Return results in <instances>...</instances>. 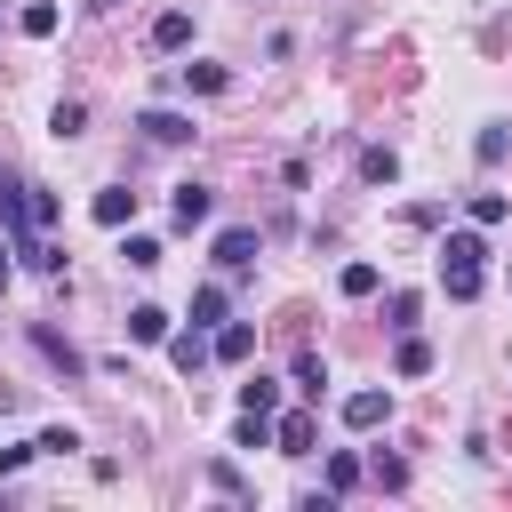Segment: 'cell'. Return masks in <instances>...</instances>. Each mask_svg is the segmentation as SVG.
<instances>
[{"label": "cell", "instance_id": "cell-32", "mask_svg": "<svg viewBox=\"0 0 512 512\" xmlns=\"http://www.w3.org/2000/svg\"><path fill=\"white\" fill-rule=\"evenodd\" d=\"M368 480H376V488H392V496H400V488H408V464H400V456H376V464H368Z\"/></svg>", "mask_w": 512, "mask_h": 512}, {"label": "cell", "instance_id": "cell-19", "mask_svg": "<svg viewBox=\"0 0 512 512\" xmlns=\"http://www.w3.org/2000/svg\"><path fill=\"white\" fill-rule=\"evenodd\" d=\"M24 208H32V232H48V224L64 216V200H56L48 184H24Z\"/></svg>", "mask_w": 512, "mask_h": 512}, {"label": "cell", "instance_id": "cell-14", "mask_svg": "<svg viewBox=\"0 0 512 512\" xmlns=\"http://www.w3.org/2000/svg\"><path fill=\"white\" fill-rule=\"evenodd\" d=\"M440 288H448V304H472L480 296V264H440Z\"/></svg>", "mask_w": 512, "mask_h": 512}, {"label": "cell", "instance_id": "cell-16", "mask_svg": "<svg viewBox=\"0 0 512 512\" xmlns=\"http://www.w3.org/2000/svg\"><path fill=\"white\" fill-rule=\"evenodd\" d=\"M360 480H368V464H360L352 448H336V456H328V488H336V496H352Z\"/></svg>", "mask_w": 512, "mask_h": 512}, {"label": "cell", "instance_id": "cell-35", "mask_svg": "<svg viewBox=\"0 0 512 512\" xmlns=\"http://www.w3.org/2000/svg\"><path fill=\"white\" fill-rule=\"evenodd\" d=\"M8 272H16V264H8V232H0V288H8Z\"/></svg>", "mask_w": 512, "mask_h": 512}, {"label": "cell", "instance_id": "cell-9", "mask_svg": "<svg viewBox=\"0 0 512 512\" xmlns=\"http://www.w3.org/2000/svg\"><path fill=\"white\" fill-rule=\"evenodd\" d=\"M0 232L24 240L32 232V208H24V176H0Z\"/></svg>", "mask_w": 512, "mask_h": 512}, {"label": "cell", "instance_id": "cell-6", "mask_svg": "<svg viewBox=\"0 0 512 512\" xmlns=\"http://www.w3.org/2000/svg\"><path fill=\"white\" fill-rule=\"evenodd\" d=\"M256 256H264L256 224H224V232H216V264H232V272H240V264H256Z\"/></svg>", "mask_w": 512, "mask_h": 512}, {"label": "cell", "instance_id": "cell-30", "mask_svg": "<svg viewBox=\"0 0 512 512\" xmlns=\"http://www.w3.org/2000/svg\"><path fill=\"white\" fill-rule=\"evenodd\" d=\"M208 480H216L232 504H248V480H240V464H232V456H208Z\"/></svg>", "mask_w": 512, "mask_h": 512}, {"label": "cell", "instance_id": "cell-2", "mask_svg": "<svg viewBox=\"0 0 512 512\" xmlns=\"http://www.w3.org/2000/svg\"><path fill=\"white\" fill-rule=\"evenodd\" d=\"M168 360H176L184 376H200V368L216 360V344H208V328H168Z\"/></svg>", "mask_w": 512, "mask_h": 512}, {"label": "cell", "instance_id": "cell-8", "mask_svg": "<svg viewBox=\"0 0 512 512\" xmlns=\"http://www.w3.org/2000/svg\"><path fill=\"white\" fill-rule=\"evenodd\" d=\"M88 216H96V224H112V232H120V224H136V192H128V184H104V192L88 200Z\"/></svg>", "mask_w": 512, "mask_h": 512}, {"label": "cell", "instance_id": "cell-29", "mask_svg": "<svg viewBox=\"0 0 512 512\" xmlns=\"http://www.w3.org/2000/svg\"><path fill=\"white\" fill-rule=\"evenodd\" d=\"M80 448V432L72 424H48V432H32V456H72Z\"/></svg>", "mask_w": 512, "mask_h": 512}, {"label": "cell", "instance_id": "cell-15", "mask_svg": "<svg viewBox=\"0 0 512 512\" xmlns=\"http://www.w3.org/2000/svg\"><path fill=\"white\" fill-rule=\"evenodd\" d=\"M128 336H136V344H168V312H160V304H136V312H128Z\"/></svg>", "mask_w": 512, "mask_h": 512}, {"label": "cell", "instance_id": "cell-26", "mask_svg": "<svg viewBox=\"0 0 512 512\" xmlns=\"http://www.w3.org/2000/svg\"><path fill=\"white\" fill-rule=\"evenodd\" d=\"M120 264L152 272V264H160V240H152V232H128V240H120Z\"/></svg>", "mask_w": 512, "mask_h": 512}, {"label": "cell", "instance_id": "cell-10", "mask_svg": "<svg viewBox=\"0 0 512 512\" xmlns=\"http://www.w3.org/2000/svg\"><path fill=\"white\" fill-rule=\"evenodd\" d=\"M56 24H64L56 0H24V8H16V32H24V40H56Z\"/></svg>", "mask_w": 512, "mask_h": 512}, {"label": "cell", "instance_id": "cell-27", "mask_svg": "<svg viewBox=\"0 0 512 512\" xmlns=\"http://www.w3.org/2000/svg\"><path fill=\"white\" fill-rule=\"evenodd\" d=\"M296 392H304V400H320V392H328V360H320V352H304V360H296Z\"/></svg>", "mask_w": 512, "mask_h": 512}, {"label": "cell", "instance_id": "cell-11", "mask_svg": "<svg viewBox=\"0 0 512 512\" xmlns=\"http://www.w3.org/2000/svg\"><path fill=\"white\" fill-rule=\"evenodd\" d=\"M152 48H160V56L192 48V16H184V8H160V16H152Z\"/></svg>", "mask_w": 512, "mask_h": 512}, {"label": "cell", "instance_id": "cell-17", "mask_svg": "<svg viewBox=\"0 0 512 512\" xmlns=\"http://www.w3.org/2000/svg\"><path fill=\"white\" fill-rule=\"evenodd\" d=\"M184 88H192V96H224L232 72H224V64H184Z\"/></svg>", "mask_w": 512, "mask_h": 512}, {"label": "cell", "instance_id": "cell-24", "mask_svg": "<svg viewBox=\"0 0 512 512\" xmlns=\"http://www.w3.org/2000/svg\"><path fill=\"white\" fill-rule=\"evenodd\" d=\"M240 408H248V416H272V408H280V384H272V376H248V384H240Z\"/></svg>", "mask_w": 512, "mask_h": 512}, {"label": "cell", "instance_id": "cell-23", "mask_svg": "<svg viewBox=\"0 0 512 512\" xmlns=\"http://www.w3.org/2000/svg\"><path fill=\"white\" fill-rule=\"evenodd\" d=\"M392 368H400V376H424V368H432V344L408 328V336H400V352H392Z\"/></svg>", "mask_w": 512, "mask_h": 512}, {"label": "cell", "instance_id": "cell-3", "mask_svg": "<svg viewBox=\"0 0 512 512\" xmlns=\"http://www.w3.org/2000/svg\"><path fill=\"white\" fill-rule=\"evenodd\" d=\"M384 416H392V392H384V384H368V392H344V424H352V432H376Z\"/></svg>", "mask_w": 512, "mask_h": 512}, {"label": "cell", "instance_id": "cell-33", "mask_svg": "<svg viewBox=\"0 0 512 512\" xmlns=\"http://www.w3.org/2000/svg\"><path fill=\"white\" fill-rule=\"evenodd\" d=\"M384 312H392V328H400V336H408V328H416V296H408V288H400V296H392V304H384Z\"/></svg>", "mask_w": 512, "mask_h": 512}, {"label": "cell", "instance_id": "cell-28", "mask_svg": "<svg viewBox=\"0 0 512 512\" xmlns=\"http://www.w3.org/2000/svg\"><path fill=\"white\" fill-rule=\"evenodd\" d=\"M232 448H272V416H248V408H240V424H232Z\"/></svg>", "mask_w": 512, "mask_h": 512}, {"label": "cell", "instance_id": "cell-12", "mask_svg": "<svg viewBox=\"0 0 512 512\" xmlns=\"http://www.w3.org/2000/svg\"><path fill=\"white\" fill-rule=\"evenodd\" d=\"M440 264H488V240H480V224H472V232H448V240H440Z\"/></svg>", "mask_w": 512, "mask_h": 512}, {"label": "cell", "instance_id": "cell-25", "mask_svg": "<svg viewBox=\"0 0 512 512\" xmlns=\"http://www.w3.org/2000/svg\"><path fill=\"white\" fill-rule=\"evenodd\" d=\"M48 128H56V136H64V144H72V136H80V128H88V104H80V96H64V104H56V112H48Z\"/></svg>", "mask_w": 512, "mask_h": 512}, {"label": "cell", "instance_id": "cell-4", "mask_svg": "<svg viewBox=\"0 0 512 512\" xmlns=\"http://www.w3.org/2000/svg\"><path fill=\"white\" fill-rule=\"evenodd\" d=\"M136 128H144V144H168V152H176V144H192V136H200V128H192V112H144V120H136Z\"/></svg>", "mask_w": 512, "mask_h": 512}, {"label": "cell", "instance_id": "cell-20", "mask_svg": "<svg viewBox=\"0 0 512 512\" xmlns=\"http://www.w3.org/2000/svg\"><path fill=\"white\" fill-rule=\"evenodd\" d=\"M464 216L488 232V224H504V216H512V200H504V192H472V200H464Z\"/></svg>", "mask_w": 512, "mask_h": 512}, {"label": "cell", "instance_id": "cell-7", "mask_svg": "<svg viewBox=\"0 0 512 512\" xmlns=\"http://www.w3.org/2000/svg\"><path fill=\"white\" fill-rule=\"evenodd\" d=\"M208 344H216V360H224V368L256 360V328H248V320H224V328H208Z\"/></svg>", "mask_w": 512, "mask_h": 512}, {"label": "cell", "instance_id": "cell-34", "mask_svg": "<svg viewBox=\"0 0 512 512\" xmlns=\"http://www.w3.org/2000/svg\"><path fill=\"white\" fill-rule=\"evenodd\" d=\"M24 456H32V440H24V448H0V480H8V472H24Z\"/></svg>", "mask_w": 512, "mask_h": 512}, {"label": "cell", "instance_id": "cell-18", "mask_svg": "<svg viewBox=\"0 0 512 512\" xmlns=\"http://www.w3.org/2000/svg\"><path fill=\"white\" fill-rule=\"evenodd\" d=\"M360 176H368V184H392V176H400V152H392V144H368V152H360Z\"/></svg>", "mask_w": 512, "mask_h": 512}, {"label": "cell", "instance_id": "cell-31", "mask_svg": "<svg viewBox=\"0 0 512 512\" xmlns=\"http://www.w3.org/2000/svg\"><path fill=\"white\" fill-rule=\"evenodd\" d=\"M472 152H480V168H496V160H504V152H512V136H504V128H496V120H488V128H480V136H472Z\"/></svg>", "mask_w": 512, "mask_h": 512}, {"label": "cell", "instance_id": "cell-22", "mask_svg": "<svg viewBox=\"0 0 512 512\" xmlns=\"http://www.w3.org/2000/svg\"><path fill=\"white\" fill-rule=\"evenodd\" d=\"M224 312H232L224 288H200V296H192V328H224Z\"/></svg>", "mask_w": 512, "mask_h": 512}, {"label": "cell", "instance_id": "cell-13", "mask_svg": "<svg viewBox=\"0 0 512 512\" xmlns=\"http://www.w3.org/2000/svg\"><path fill=\"white\" fill-rule=\"evenodd\" d=\"M32 344H40V352H48V360H56L64 376H80V368H88V360H80V352H72V344H64V336L48 328V320H32Z\"/></svg>", "mask_w": 512, "mask_h": 512}, {"label": "cell", "instance_id": "cell-5", "mask_svg": "<svg viewBox=\"0 0 512 512\" xmlns=\"http://www.w3.org/2000/svg\"><path fill=\"white\" fill-rule=\"evenodd\" d=\"M208 208H216V192H208V184H176V192H168V216H176V232L208 224Z\"/></svg>", "mask_w": 512, "mask_h": 512}, {"label": "cell", "instance_id": "cell-21", "mask_svg": "<svg viewBox=\"0 0 512 512\" xmlns=\"http://www.w3.org/2000/svg\"><path fill=\"white\" fill-rule=\"evenodd\" d=\"M336 288L360 304V296H376V288H384V272H376V264H344V272H336Z\"/></svg>", "mask_w": 512, "mask_h": 512}, {"label": "cell", "instance_id": "cell-1", "mask_svg": "<svg viewBox=\"0 0 512 512\" xmlns=\"http://www.w3.org/2000/svg\"><path fill=\"white\" fill-rule=\"evenodd\" d=\"M312 440H320V416L312 408H288V416L272 408V448L280 456H312Z\"/></svg>", "mask_w": 512, "mask_h": 512}]
</instances>
